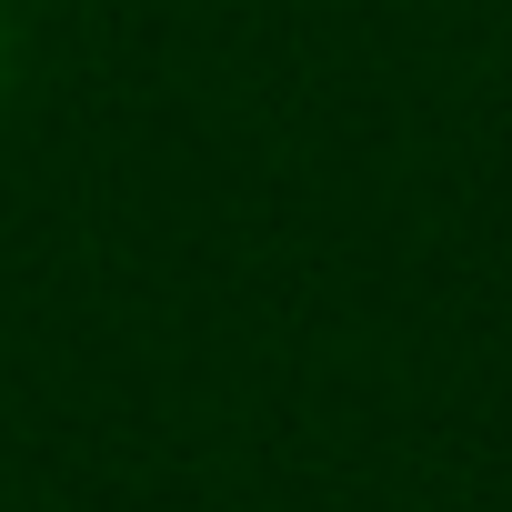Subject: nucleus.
<instances>
[{"mask_svg": "<svg viewBox=\"0 0 512 512\" xmlns=\"http://www.w3.org/2000/svg\"><path fill=\"white\" fill-rule=\"evenodd\" d=\"M11 71H21V11L0 0V91H11Z\"/></svg>", "mask_w": 512, "mask_h": 512, "instance_id": "f257e3e1", "label": "nucleus"}]
</instances>
